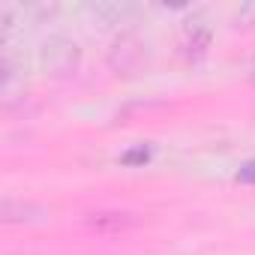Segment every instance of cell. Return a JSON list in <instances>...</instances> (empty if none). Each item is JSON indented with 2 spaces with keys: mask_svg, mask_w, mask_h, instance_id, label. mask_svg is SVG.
<instances>
[{
  "mask_svg": "<svg viewBox=\"0 0 255 255\" xmlns=\"http://www.w3.org/2000/svg\"><path fill=\"white\" fill-rule=\"evenodd\" d=\"M147 159H150V150H147V147H135V150L120 153V162H123V165H144Z\"/></svg>",
  "mask_w": 255,
  "mask_h": 255,
  "instance_id": "obj_1",
  "label": "cell"
},
{
  "mask_svg": "<svg viewBox=\"0 0 255 255\" xmlns=\"http://www.w3.org/2000/svg\"><path fill=\"white\" fill-rule=\"evenodd\" d=\"M237 180H240V183H255V162H246V165L237 171Z\"/></svg>",
  "mask_w": 255,
  "mask_h": 255,
  "instance_id": "obj_2",
  "label": "cell"
}]
</instances>
